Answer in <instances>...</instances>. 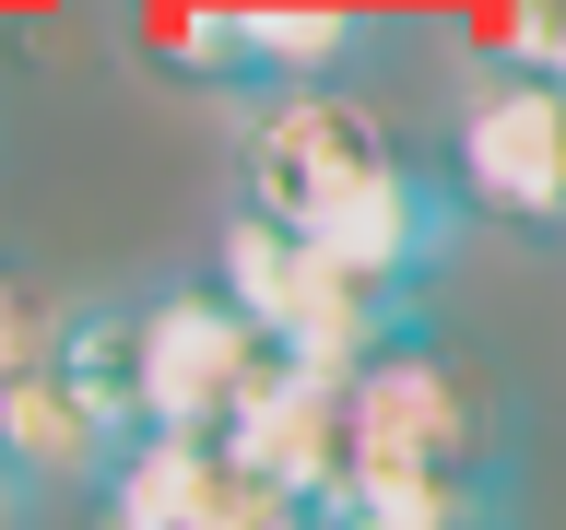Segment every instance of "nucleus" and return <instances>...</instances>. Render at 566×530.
I'll return each mask as SVG.
<instances>
[{
  "label": "nucleus",
  "instance_id": "obj_1",
  "mask_svg": "<svg viewBox=\"0 0 566 530\" xmlns=\"http://www.w3.org/2000/svg\"><path fill=\"white\" fill-rule=\"evenodd\" d=\"M507 471V401L460 365L437 330L366 353L343 378V484L331 495H495Z\"/></svg>",
  "mask_w": 566,
  "mask_h": 530
},
{
  "label": "nucleus",
  "instance_id": "obj_2",
  "mask_svg": "<svg viewBox=\"0 0 566 530\" xmlns=\"http://www.w3.org/2000/svg\"><path fill=\"white\" fill-rule=\"evenodd\" d=\"M154 47L189 83H212V95L272 106V95H318V83L366 95V71L413 60L424 24L413 12H378V0H189Z\"/></svg>",
  "mask_w": 566,
  "mask_h": 530
},
{
  "label": "nucleus",
  "instance_id": "obj_3",
  "mask_svg": "<svg viewBox=\"0 0 566 530\" xmlns=\"http://www.w3.org/2000/svg\"><path fill=\"white\" fill-rule=\"evenodd\" d=\"M212 283H224V307H237L283 365H307V378H331V389H343L366 353H389V342L424 330L413 307L366 295V283L331 272L295 224H272V212H248V201L224 212V236H212Z\"/></svg>",
  "mask_w": 566,
  "mask_h": 530
},
{
  "label": "nucleus",
  "instance_id": "obj_4",
  "mask_svg": "<svg viewBox=\"0 0 566 530\" xmlns=\"http://www.w3.org/2000/svg\"><path fill=\"white\" fill-rule=\"evenodd\" d=\"M460 212L472 224H520V236H566V83L520 60H472L449 95V141H437Z\"/></svg>",
  "mask_w": 566,
  "mask_h": 530
},
{
  "label": "nucleus",
  "instance_id": "obj_5",
  "mask_svg": "<svg viewBox=\"0 0 566 530\" xmlns=\"http://www.w3.org/2000/svg\"><path fill=\"white\" fill-rule=\"evenodd\" d=\"M401 153H413V141L389 130V106L354 95V83L272 95V106H248V130H237V201L295 224V236H318V224H331L366 177H389Z\"/></svg>",
  "mask_w": 566,
  "mask_h": 530
},
{
  "label": "nucleus",
  "instance_id": "obj_6",
  "mask_svg": "<svg viewBox=\"0 0 566 530\" xmlns=\"http://www.w3.org/2000/svg\"><path fill=\"white\" fill-rule=\"evenodd\" d=\"M130 365H142V424L212 436L248 401V378L272 365V342L224 307V283H154V295H130Z\"/></svg>",
  "mask_w": 566,
  "mask_h": 530
},
{
  "label": "nucleus",
  "instance_id": "obj_7",
  "mask_svg": "<svg viewBox=\"0 0 566 530\" xmlns=\"http://www.w3.org/2000/svg\"><path fill=\"white\" fill-rule=\"evenodd\" d=\"M460 224H472V212H460L449 166L401 153V166H389V177H366V189H354V201L331 212V224H318L307 247L331 259V272H354L366 295H389V307H413V318H424L437 272L460 259Z\"/></svg>",
  "mask_w": 566,
  "mask_h": 530
},
{
  "label": "nucleus",
  "instance_id": "obj_8",
  "mask_svg": "<svg viewBox=\"0 0 566 530\" xmlns=\"http://www.w3.org/2000/svg\"><path fill=\"white\" fill-rule=\"evenodd\" d=\"M83 519L95 530H248V519H272V484H260L224 436L142 424L130 448L106 459V484L83 495Z\"/></svg>",
  "mask_w": 566,
  "mask_h": 530
},
{
  "label": "nucleus",
  "instance_id": "obj_9",
  "mask_svg": "<svg viewBox=\"0 0 566 530\" xmlns=\"http://www.w3.org/2000/svg\"><path fill=\"white\" fill-rule=\"evenodd\" d=\"M212 436L272 484V507H307V519H318L331 484H343V389L307 378V365H283V353L248 378V401L212 424Z\"/></svg>",
  "mask_w": 566,
  "mask_h": 530
},
{
  "label": "nucleus",
  "instance_id": "obj_10",
  "mask_svg": "<svg viewBox=\"0 0 566 530\" xmlns=\"http://www.w3.org/2000/svg\"><path fill=\"white\" fill-rule=\"evenodd\" d=\"M0 459H12L35 495H95V484H106L118 436H106V413L60 378V353H48V365H24V378L0 389Z\"/></svg>",
  "mask_w": 566,
  "mask_h": 530
},
{
  "label": "nucleus",
  "instance_id": "obj_11",
  "mask_svg": "<svg viewBox=\"0 0 566 530\" xmlns=\"http://www.w3.org/2000/svg\"><path fill=\"white\" fill-rule=\"evenodd\" d=\"M318 530H520V484H495V495H331Z\"/></svg>",
  "mask_w": 566,
  "mask_h": 530
},
{
  "label": "nucleus",
  "instance_id": "obj_12",
  "mask_svg": "<svg viewBox=\"0 0 566 530\" xmlns=\"http://www.w3.org/2000/svg\"><path fill=\"white\" fill-rule=\"evenodd\" d=\"M60 330H71V307H60V295H35V283H12V272H0V389L24 378V365H48V353H60Z\"/></svg>",
  "mask_w": 566,
  "mask_h": 530
},
{
  "label": "nucleus",
  "instance_id": "obj_13",
  "mask_svg": "<svg viewBox=\"0 0 566 530\" xmlns=\"http://www.w3.org/2000/svg\"><path fill=\"white\" fill-rule=\"evenodd\" d=\"M35 507H48V495H35L24 471H12V459H0V530H35Z\"/></svg>",
  "mask_w": 566,
  "mask_h": 530
},
{
  "label": "nucleus",
  "instance_id": "obj_14",
  "mask_svg": "<svg viewBox=\"0 0 566 530\" xmlns=\"http://www.w3.org/2000/svg\"><path fill=\"white\" fill-rule=\"evenodd\" d=\"M248 530H318V519H307V507H272V519H248Z\"/></svg>",
  "mask_w": 566,
  "mask_h": 530
}]
</instances>
